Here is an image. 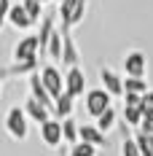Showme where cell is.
I'll return each instance as SVG.
<instances>
[{
  "label": "cell",
  "mask_w": 153,
  "mask_h": 156,
  "mask_svg": "<svg viewBox=\"0 0 153 156\" xmlns=\"http://www.w3.org/2000/svg\"><path fill=\"white\" fill-rule=\"evenodd\" d=\"M43 3H46V0H43Z\"/></svg>",
  "instance_id": "f546056e"
},
{
  "label": "cell",
  "mask_w": 153,
  "mask_h": 156,
  "mask_svg": "<svg viewBox=\"0 0 153 156\" xmlns=\"http://www.w3.org/2000/svg\"><path fill=\"white\" fill-rule=\"evenodd\" d=\"M38 51H40V38H38V35H27V38H22L14 46V62L38 59Z\"/></svg>",
  "instance_id": "3957f363"
},
{
  "label": "cell",
  "mask_w": 153,
  "mask_h": 156,
  "mask_svg": "<svg viewBox=\"0 0 153 156\" xmlns=\"http://www.w3.org/2000/svg\"><path fill=\"white\" fill-rule=\"evenodd\" d=\"M8 22H11V27H16V30H30L32 24H38V22L30 16V11L24 8V3L11 5V11H8Z\"/></svg>",
  "instance_id": "ba28073f"
},
{
  "label": "cell",
  "mask_w": 153,
  "mask_h": 156,
  "mask_svg": "<svg viewBox=\"0 0 153 156\" xmlns=\"http://www.w3.org/2000/svg\"><path fill=\"white\" fill-rule=\"evenodd\" d=\"M62 132H64V143H70V145H75L81 140V126L67 116V119H62Z\"/></svg>",
  "instance_id": "2e32d148"
},
{
  "label": "cell",
  "mask_w": 153,
  "mask_h": 156,
  "mask_svg": "<svg viewBox=\"0 0 153 156\" xmlns=\"http://www.w3.org/2000/svg\"><path fill=\"white\" fill-rule=\"evenodd\" d=\"M62 35H64V48H62V65L64 67H75L78 59H81V54H78V46L75 41H73V32L70 30H62Z\"/></svg>",
  "instance_id": "7c38bea8"
},
{
  "label": "cell",
  "mask_w": 153,
  "mask_h": 156,
  "mask_svg": "<svg viewBox=\"0 0 153 156\" xmlns=\"http://www.w3.org/2000/svg\"><path fill=\"white\" fill-rule=\"evenodd\" d=\"M40 78H43L46 89L54 94V100H57V97L64 92V76H62V73L54 67V65H46V67H40Z\"/></svg>",
  "instance_id": "5b68a950"
},
{
  "label": "cell",
  "mask_w": 153,
  "mask_h": 156,
  "mask_svg": "<svg viewBox=\"0 0 153 156\" xmlns=\"http://www.w3.org/2000/svg\"><path fill=\"white\" fill-rule=\"evenodd\" d=\"M123 89H126V92L145 94V92H148V81H145V78H137V76H126V78H123ZM126 92H123V94H126Z\"/></svg>",
  "instance_id": "ac0fdd59"
},
{
  "label": "cell",
  "mask_w": 153,
  "mask_h": 156,
  "mask_svg": "<svg viewBox=\"0 0 153 156\" xmlns=\"http://www.w3.org/2000/svg\"><path fill=\"white\" fill-rule=\"evenodd\" d=\"M142 119H145V113H142L140 105H123V121H126V126H140Z\"/></svg>",
  "instance_id": "e0dca14e"
},
{
  "label": "cell",
  "mask_w": 153,
  "mask_h": 156,
  "mask_svg": "<svg viewBox=\"0 0 153 156\" xmlns=\"http://www.w3.org/2000/svg\"><path fill=\"white\" fill-rule=\"evenodd\" d=\"M81 140L92 143V145H97V148L107 145V140H105V132H102V129H99L97 124H83V126H81Z\"/></svg>",
  "instance_id": "5bb4252c"
},
{
  "label": "cell",
  "mask_w": 153,
  "mask_h": 156,
  "mask_svg": "<svg viewBox=\"0 0 153 156\" xmlns=\"http://www.w3.org/2000/svg\"><path fill=\"white\" fill-rule=\"evenodd\" d=\"M123 105H145V94H137V92H126L123 94Z\"/></svg>",
  "instance_id": "603a6c76"
},
{
  "label": "cell",
  "mask_w": 153,
  "mask_h": 156,
  "mask_svg": "<svg viewBox=\"0 0 153 156\" xmlns=\"http://www.w3.org/2000/svg\"><path fill=\"white\" fill-rule=\"evenodd\" d=\"M110 97H113V94L107 92L105 86H102V89H92V92H86V110L92 113L94 119L102 116V113L110 108Z\"/></svg>",
  "instance_id": "277c9868"
},
{
  "label": "cell",
  "mask_w": 153,
  "mask_h": 156,
  "mask_svg": "<svg viewBox=\"0 0 153 156\" xmlns=\"http://www.w3.org/2000/svg\"><path fill=\"white\" fill-rule=\"evenodd\" d=\"M11 5H14L11 0H0V27L8 22V11H11Z\"/></svg>",
  "instance_id": "cb8c5ba5"
},
{
  "label": "cell",
  "mask_w": 153,
  "mask_h": 156,
  "mask_svg": "<svg viewBox=\"0 0 153 156\" xmlns=\"http://www.w3.org/2000/svg\"><path fill=\"white\" fill-rule=\"evenodd\" d=\"M86 89V76H83V70L81 67H67V73H64V92L73 94V97H81Z\"/></svg>",
  "instance_id": "8992f818"
},
{
  "label": "cell",
  "mask_w": 153,
  "mask_h": 156,
  "mask_svg": "<svg viewBox=\"0 0 153 156\" xmlns=\"http://www.w3.org/2000/svg\"><path fill=\"white\" fill-rule=\"evenodd\" d=\"M24 110H27V116H30L32 121H38V124H43V121H48L54 116V110L48 108V105H43L40 100H35V97H30L24 102Z\"/></svg>",
  "instance_id": "8fae6325"
},
{
  "label": "cell",
  "mask_w": 153,
  "mask_h": 156,
  "mask_svg": "<svg viewBox=\"0 0 153 156\" xmlns=\"http://www.w3.org/2000/svg\"><path fill=\"white\" fill-rule=\"evenodd\" d=\"M73 94L62 92L59 97H57V102H54V116H59V119H67V116H73Z\"/></svg>",
  "instance_id": "9a60e30c"
},
{
  "label": "cell",
  "mask_w": 153,
  "mask_h": 156,
  "mask_svg": "<svg viewBox=\"0 0 153 156\" xmlns=\"http://www.w3.org/2000/svg\"><path fill=\"white\" fill-rule=\"evenodd\" d=\"M99 81H102V86H105L107 92L113 94V97H123V78L116 73V70H110V67H102L99 70Z\"/></svg>",
  "instance_id": "30bf717a"
},
{
  "label": "cell",
  "mask_w": 153,
  "mask_h": 156,
  "mask_svg": "<svg viewBox=\"0 0 153 156\" xmlns=\"http://www.w3.org/2000/svg\"><path fill=\"white\" fill-rule=\"evenodd\" d=\"M140 132H142V129H140ZM142 135H145V132H142ZM145 143H148V148L153 151V132H151V135H145Z\"/></svg>",
  "instance_id": "484cf974"
},
{
  "label": "cell",
  "mask_w": 153,
  "mask_h": 156,
  "mask_svg": "<svg viewBox=\"0 0 153 156\" xmlns=\"http://www.w3.org/2000/svg\"><path fill=\"white\" fill-rule=\"evenodd\" d=\"M62 156H73V154H67V151H62Z\"/></svg>",
  "instance_id": "83f0119b"
},
{
  "label": "cell",
  "mask_w": 153,
  "mask_h": 156,
  "mask_svg": "<svg viewBox=\"0 0 153 156\" xmlns=\"http://www.w3.org/2000/svg\"><path fill=\"white\" fill-rule=\"evenodd\" d=\"M123 70L126 76H137V78H145V70H148V57L142 51H129L123 57Z\"/></svg>",
  "instance_id": "52a82bcc"
},
{
  "label": "cell",
  "mask_w": 153,
  "mask_h": 156,
  "mask_svg": "<svg viewBox=\"0 0 153 156\" xmlns=\"http://www.w3.org/2000/svg\"><path fill=\"white\" fill-rule=\"evenodd\" d=\"M86 5H89V0H62L57 8L62 19V30H73L75 24H81L86 16Z\"/></svg>",
  "instance_id": "6da1fadb"
},
{
  "label": "cell",
  "mask_w": 153,
  "mask_h": 156,
  "mask_svg": "<svg viewBox=\"0 0 153 156\" xmlns=\"http://www.w3.org/2000/svg\"><path fill=\"white\" fill-rule=\"evenodd\" d=\"M97 126H99L102 132H110V129L116 126V110H113V108H107L102 116H97Z\"/></svg>",
  "instance_id": "ffe728a7"
},
{
  "label": "cell",
  "mask_w": 153,
  "mask_h": 156,
  "mask_svg": "<svg viewBox=\"0 0 153 156\" xmlns=\"http://www.w3.org/2000/svg\"><path fill=\"white\" fill-rule=\"evenodd\" d=\"M40 137H43V143H46V145L57 148V145L64 140V132H62V121H54V119L43 121V124H40Z\"/></svg>",
  "instance_id": "9c48e42d"
},
{
  "label": "cell",
  "mask_w": 153,
  "mask_h": 156,
  "mask_svg": "<svg viewBox=\"0 0 153 156\" xmlns=\"http://www.w3.org/2000/svg\"><path fill=\"white\" fill-rule=\"evenodd\" d=\"M0 86H3V78H0Z\"/></svg>",
  "instance_id": "f1b7e54d"
},
{
  "label": "cell",
  "mask_w": 153,
  "mask_h": 156,
  "mask_svg": "<svg viewBox=\"0 0 153 156\" xmlns=\"http://www.w3.org/2000/svg\"><path fill=\"white\" fill-rule=\"evenodd\" d=\"M5 129H8V135L14 140H24L27 137V110L14 105L8 110V116H5Z\"/></svg>",
  "instance_id": "7a4b0ae2"
},
{
  "label": "cell",
  "mask_w": 153,
  "mask_h": 156,
  "mask_svg": "<svg viewBox=\"0 0 153 156\" xmlns=\"http://www.w3.org/2000/svg\"><path fill=\"white\" fill-rule=\"evenodd\" d=\"M145 105H153V92H145Z\"/></svg>",
  "instance_id": "4316f807"
},
{
  "label": "cell",
  "mask_w": 153,
  "mask_h": 156,
  "mask_svg": "<svg viewBox=\"0 0 153 156\" xmlns=\"http://www.w3.org/2000/svg\"><path fill=\"white\" fill-rule=\"evenodd\" d=\"M70 154L73 156H97V145H92V143H86V140H78L70 148Z\"/></svg>",
  "instance_id": "44dd1931"
},
{
  "label": "cell",
  "mask_w": 153,
  "mask_h": 156,
  "mask_svg": "<svg viewBox=\"0 0 153 156\" xmlns=\"http://www.w3.org/2000/svg\"><path fill=\"white\" fill-rule=\"evenodd\" d=\"M38 70V59H27V62H14L8 67H0V78H14V76H32Z\"/></svg>",
  "instance_id": "4fadbf2b"
},
{
  "label": "cell",
  "mask_w": 153,
  "mask_h": 156,
  "mask_svg": "<svg viewBox=\"0 0 153 156\" xmlns=\"http://www.w3.org/2000/svg\"><path fill=\"white\" fill-rule=\"evenodd\" d=\"M142 113H145L148 121H153V105H142Z\"/></svg>",
  "instance_id": "d4e9b609"
},
{
  "label": "cell",
  "mask_w": 153,
  "mask_h": 156,
  "mask_svg": "<svg viewBox=\"0 0 153 156\" xmlns=\"http://www.w3.org/2000/svg\"><path fill=\"white\" fill-rule=\"evenodd\" d=\"M22 3H24V8L30 11V16L35 19V22L43 19V0H22Z\"/></svg>",
  "instance_id": "7402d4cb"
},
{
  "label": "cell",
  "mask_w": 153,
  "mask_h": 156,
  "mask_svg": "<svg viewBox=\"0 0 153 156\" xmlns=\"http://www.w3.org/2000/svg\"><path fill=\"white\" fill-rule=\"evenodd\" d=\"M121 156H142L137 137H134V140H132V137H126V129H123V145H121Z\"/></svg>",
  "instance_id": "d6986e66"
}]
</instances>
